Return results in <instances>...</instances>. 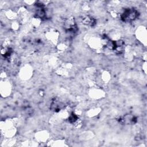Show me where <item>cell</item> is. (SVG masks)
I'll return each mask as SVG.
<instances>
[{
    "label": "cell",
    "mask_w": 147,
    "mask_h": 147,
    "mask_svg": "<svg viewBox=\"0 0 147 147\" xmlns=\"http://www.w3.org/2000/svg\"><path fill=\"white\" fill-rule=\"evenodd\" d=\"M138 15V11L134 8L125 9L121 14V19L125 22H130L136 20Z\"/></svg>",
    "instance_id": "obj_1"
}]
</instances>
